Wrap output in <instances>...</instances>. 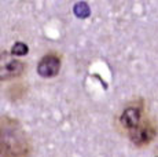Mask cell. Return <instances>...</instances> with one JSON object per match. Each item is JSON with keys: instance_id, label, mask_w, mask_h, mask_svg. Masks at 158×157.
<instances>
[{"instance_id": "4", "label": "cell", "mask_w": 158, "mask_h": 157, "mask_svg": "<svg viewBox=\"0 0 158 157\" xmlns=\"http://www.w3.org/2000/svg\"><path fill=\"white\" fill-rule=\"evenodd\" d=\"M60 70V57L55 53L45 54L37 63V73L44 78L55 77Z\"/></svg>"}, {"instance_id": "6", "label": "cell", "mask_w": 158, "mask_h": 157, "mask_svg": "<svg viewBox=\"0 0 158 157\" xmlns=\"http://www.w3.org/2000/svg\"><path fill=\"white\" fill-rule=\"evenodd\" d=\"M73 10H74L76 17L81 18V19H85V18H88L91 15V8H89V6H88L85 2L76 3L74 7H73Z\"/></svg>"}, {"instance_id": "3", "label": "cell", "mask_w": 158, "mask_h": 157, "mask_svg": "<svg viewBox=\"0 0 158 157\" xmlns=\"http://www.w3.org/2000/svg\"><path fill=\"white\" fill-rule=\"evenodd\" d=\"M157 137V125L151 119H147L139 128L132 131L127 135V138L131 141V143L136 147H144L150 145Z\"/></svg>"}, {"instance_id": "5", "label": "cell", "mask_w": 158, "mask_h": 157, "mask_svg": "<svg viewBox=\"0 0 158 157\" xmlns=\"http://www.w3.org/2000/svg\"><path fill=\"white\" fill-rule=\"evenodd\" d=\"M23 70H25L23 62L18 61V59H7L6 62H2V69H0L2 81L11 80L14 77L21 76L23 73Z\"/></svg>"}, {"instance_id": "2", "label": "cell", "mask_w": 158, "mask_h": 157, "mask_svg": "<svg viewBox=\"0 0 158 157\" xmlns=\"http://www.w3.org/2000/svg\"><path fill=\"white\" fill-rule=\"evenodd\" d=\"M147 119L148 117L144 110V102L142 99L133 101L121 110L120 116L117 117V128L127 137L136 128H139Z\"/></svg>"}, {"instance_id": "7", "label": "cell", "mask_w": 158, "mask_h": 157, "mask_svg": "<svg viewBox=\"0 0 158 157\" xmlns=\"http://www.w3.org/2000/svg\"><path fill=\"white\" fill-rule=\"evenodd\" d=\"M29 53V47L26 46L25 43H15L13 47H11V55H15V57H23Z\"/></svg>"}, {"instance_id": "1", "label": "cell", "mask_w": 158, "mask_h": 157, "mask_svg": "<svg viewBox=\"0 0 158 157\" xmlns=\"http://www.w3.org/2000/svg\"><path fill=\"white\" fill-rule=\"evenodd\" d=\"M11 120H2V157H26L28 141L21 128H13Z\"/></svg>"}, {"instance_id": "8", "label": "cell", "mask_w": 158, "mask_h": 157, "mask_svg": "<svg viewBox=\"0 0 158 157\" xmlns=\"http://www.w3.org/2000/svg\"><path fill=\"white\" fill-rule=\"evenodd\" d=\"M157 157H158V156H157Z\"/></svg>"}]
</instances>
